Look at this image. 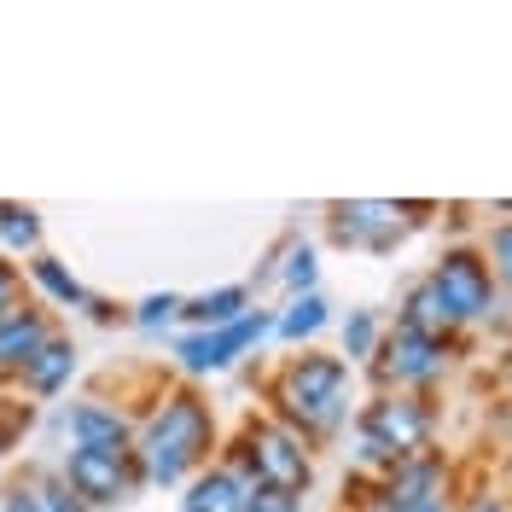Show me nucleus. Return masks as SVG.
<instances>
[{
  "mask_svg": "<svg viewBox=\"0 0 512 512\" xmlns=\"http://www.w3.org/2000/svg\"><path fill=\"white\" fill-rule=\"evenodd\" d=\"M181 512H245V483L216 466V472H204V478L187 489V507Z\"/></svg>",
  "mask_w": 512,
  "mask_h": 512,
  "instance_id": "obj_12",
  "label": "nucleus"
},
{
  "mask_svg": "<svg viewBox=\"0 0 512 512\" xmlns=\"http://www.w3.org/2000/svg\"><path fill=\"white\" fill-rule=\"evenodd\" d=\"M286 286H291V291H309V286H315V251H309V245H303V251H291Z\"/></svg>",
  "mask_w": 512,
  "mask_h": 512,
  "instance_id": "obj_22",
  "label": "nucleus"
},
{
  "mask_svg": "<svg viewBox=\"0 0 512 512\" xmlns=\"http://www.w3.org/2000/svg\"><path fill=\"white\" fill-rule=\"evenodd\" d=\"M175 309H181V297H169V291H163V297H146V303H140V326H163V320L175 315Z\"/></svg>",
  "mask_w": 512,
  "mask_h": 512,
  "instance_id": "obj_24",
  "label": "nucleus"
},
{
  "mask_svg": "<svg viewBox=\"0 0 512 512\" xmlns=\"http://www.w3.org/2000/svg\"><path fill=\"white\" fill-rule=\"evenodd\" d=\"M53 332H47V320L35 315V309H18V315L0 320V373H24L30 367V355L47 344Z\"/></svg>",
  "mask_w": 512,
  "mask_h": 512,
  "instance_id": "obj_10",
  "label": "nucleus"
},
{
  "mask_svg": "<svg viewBox=\"0 0 512 512\" xmlns=\"http://www.w3.org/2000/svg\"><path fill=\"white\" fill-rule=\"evenodd\" d=\"M70 373H76V350H70V338H47V344L30 355V367H24V384H30L35 396H53V390H64Z\"/></svg>",
  "mask_w": 512,
  "mask_h": 512,
  "instance_id": "obj_11",
  "label": "nucleus"
},
{
  "mask_svg": "<svg viewBox=\"0 0 512 512\" xmlns=\"http://www.w3.org/2000/svg\"><path fill=\"white\" fill-rule=\"evenodd\" d=\"M64 483H70V495H82L88 507H111V501H123L134 478H140V466H134V454H94V448H70V460H64Z\"/></svg>",
  "mask_w": 512,
  "mask_h": 512,
  "instance_id": "obj_6",
  "label": "nucleus"
},
{
  "mask_svg": "<svg viewBox=\"0 0 512 512\" xmlns=\"http://www.w3.org/2000/svg\"><path fill=\"white\" fill-rule=\"evenodd\" d=\"M268 332V315H239L233 326H216V332H204V367H227L239 350H251L256 338Z\"/></svg>",
  "mask_w": 512,
  "mask_h": 512,
  "instance_id": "obj_13",
  "label": "nucleus"
},
{
  "mask_svg": "<svg viewBox=\"0 0 512 512\" xmlns=\"http://www.w3.org/2000/svg\"><path fill=\"white\" fill-rule=\"evenodd\" d=\"M373 344H379V320L367 315V309H355L350 315V326H344V355H373Z\"/></svg>",
  "mask_w": 512,
  "mask_h": 512,
  "instance_id": "obj_20",
  "label": "nucleus"
},
{
  "mask_svg": "<svg viewBox=\"0 0 512 512\" xmlns=\"http://www.w3.org/2000/svg\"><path fill=\"white\" fill-rule=\"evenodd\" d=\"M245 507H251V512H297V495H286V489H268V483H256L251 495H245Z\"/></svg>",
  "mask_w": 512,
  "mask_h": 512,
  "instance_id": "obj_21",
  "label": "nucleus"
},
{
  "mask_svg": "<svg viewBox=\"0 0 512 512\" xmlns=\"http://www.w3.org/2000/svg\"><path fill=\"white\" fill-rule=\"evenodd\" d=\"M245 512H251V507H245Z\"/></svg>",
  "mask_w": 512,
  "mask_h": 512,
  "instance_id": "obj_29",
  "label": "nucleus"
},
{
  "mask_svg": "<svg viewBox=\"0 0 512 512\" xmlns=\"http://www.w3.org/2000/svg\"><path fill=\"white\" fill-rule=\"evenodd\" d=\"M431 291L448 303L454 326L460 320H483L489 303H495V286H489V262L472 251H448L437 268H431Z\"/></svg>",
  "mask_w": 512,
  "mask_h": 512,
  "instance_id": "obj_5",
  "label": "nucleus"
},
{
  "mask_svg": "<svg viewBox=\"0 0 512 512\" xmlns=\"http://www.w3.org/2000/svg\"><path fill=\"white\" fill-rule=\"evenodd\" d=\"M216 443V419L210 408L198 402V396H169L163 402V414L146 425V437H140V466H146V478L152 483H181L210 454Z\"/></svg>",
  "mask_w": 512,
  "mask_h": 512,
  "instance_id": "obj_1",
  "label": "nucleus"
},
{
  "mask_svg": "<svg viewBox=\"0 0 512 512\" xmlns=\"http://www.w3.org/2000/svg\"><path fill=\"white\" fill-rule=\"evenodd\" d=\"M344 361L338 355H297L280 384H274V402H280V419H286L291 437H326L338 431L344 419Z\"/></svg>",
  "mask_w": 512,
  "mask_h": 512,
  "instance_id": "obj_2",
  "label": "nucleus"
},
{
  "mask_svg": "<svg viewBox=\"0 0 512 512\" xmlns=\"http://www.w3.org/2000/svg\"><path fill=\"white\" fill-rule=\"evenodd\" d=\"M402 326H408V332H419V338H437V344H443V332H454V315H448L443 297L431 291V280H425V286H414L408 309H402Z\"/></svg>",
  "mask_w": 512,
  "mask_h": 512,
  "instance_id": "obj_14",
  "label": "nucleus"
},
{
  "mask_svg": "<svg viewBox=\"0 0 512 512\" xmlns=\"http://www.w3.org/2000/svg\"><path fill=\"white\" fill-rule=\"evenodd\" d=\"M332 216H338V239H344V245H367V251H390V245H396V239H402V216H408V210H402V204H338V210H332Z\"/></svg>",
  "mask_w": 512,
  "mask_h": 512,
  "instance_id": "obj_8",
  "label": "nucleus"
},
{
  "mask_svg": "<svg viewBox=\"0 0 512 512\" xmlns=\"http://www.w3.org/2000/svg\"><path fill=\"white\" fill-rule=\"evenodd\" d=\"M320 326H326V303H320L315 291H309V297H297V303H291V315L280 320V332H286V338H315Z\"/></svg>",
  "mask_w": 512,
  "mask_h": 512,
  "instance_id": "obj_19",
  "label": "nucleus"
},
{
  "mask_svg": "<svg viewBox=\"0 0 512 512\" xmlns=\"http://www.w3.org/2000/svg\"><path fill=\"white\" fill-rule=\"evenodd\" d=\"M70 437L76 448H94V454H134V437H128V419L99 408V402H82L70 414Z\"/></svg>",
  "mask_w": 512,
  "mask_h": 512,
  "instance_id": "obj_9",
  "label": "nucleus"
},
{
  "mask_svg": "<svg viewBox=\"0 0 512 512\" xmlns=\"http://www.w3.org/2000/svg\"><path fill=\"white\" fill-rule=\"evenodd\" d=\"M472 512H507V507H501V501H478Z\"/></svg>",
  "mask_w": 512,
  "mask_h": 512,
  "instance_id": "obj_28",
  "label": "nucleus"
},
{
  "mask_svg": "<svg viewBox=\"0 0 512 512\" xmlns=\"http://www.w3.org/2000/svg\"><path fill=\"white\" fill-rule=\"evenodd\" d=\"M437 373H443V344H437V338H419V332H408V326H396L390 344H384V355H379V379L431 384Z\"/></svg>",
  "mask_w": 512,
  "mask_h": 512,
  "instance_id": "obj_7",
  "label": "nucleus"
},
{
  "mask_svg": "<svg viewBox=\"0 0 512 512\" xmlns=\"http://www.w3.org/2000/svg\"><path fill=\"white\" fill-rule=\"evenodd\" d=\"M181 361H187L192 373H210V367H204V332H192V338H181Z\"/></svg>",
  "mask_w": 512,
  "mask_h": 512,
  "instance_id": "obj_27",
  "label": "nucleus"
},
{
  "mask_svg": "<svg viewBox=\"0 0 512 512\" xmlns=\"http://www.w3.org/2000/svg\"><path fill=\"white\" fill-rule=\"evenodd\" d=\"M361 437L379 443L390 454V466H402V460H414L419 448L431 443V414H425V402H414V396H379L361 414Z\"/></svg>",
  "mask_w": 512,
  "mask_h": 512,
  "instance_id": "obj_4",
  "label": "nucleus"
},
{
  "mask_svg": "<svg viewBox=\"0 0 512 512\" xmlns=\"http://www.w3.org/2000/svg\"><path fill=\"white\" fill-rule=\"evenodd\" d=\"M30 274H35V286H47L53 297H59V303H88L82 280H76V274H64V268L53 262V256H35V262H30Z\"/></svg>",
  "mask_w": 512,
  "mask_h": 512,
  "instance_id": "obj_18",
  "label": "nucleus"
},
{
  "mask_svg": "<svg viewBox=\"0 0 512 512\" xmlns=\"http://www.w3.org/2000/svg\"><path fill=\"white\" fill-rule=\"evenodd\" d=\"M489 256H495V268H501V280L512 286V222L489 233Z\"/></svg>",
  "mask_w": 512,
  "mask_h": 512,
  "instance_id": "obj_23",
  "label": "nucleus"
},
{
  "mask_svg": "<svg viewBox=\"0 0 512 512\" xmlns=\"http://www.w3.org/2000/svg\"><path fill=\"white\" fill-rule=\"evenodd\" d=\"M245 454L256 466V483L286 489V495L309 489V448H303V437H291L286 425H274V419L245 425Z\"/></svg>",
  "mask_w": 512,
  "mask_h": 512,
  "instance_id": "obj_3",
  "label": "nucleus"
},
{
  "mask_svg": "<svg viewBox=\"0 0 512 512\" xmlns=\"http://www.w3.org/2000/svg\"><path fill=\"white\" fill-rule=\"evenodd\" d=\"M0 512H41V507H35V495H30V483H24V478L12 483V489L0 495Z\"/></svg>",
  "mask_w": 512,
  "mask_h": 512,
  "instance_id": "obj_26",
  "label": "nucleus"
},
{
  "mask_svg": "<svg viewBox=\"0 0 512 512\" xmlns=\"http://www.w3.org/2000/svg\"><path fill=\"white\" fill-rule=\"evenodd\" d=\"M181 315H187L192 326H233V320L245 315V286L204 291V297H192V303H181Z\"/></svg>",
  "mask_w": 512,
  "mask_h": 512,
  "instance_id": "obj_15",
  "label": "nucleus"
},
{
  "mask_svg": "<svg viewBox=\"0 0 512 512\" xmlns=\"http://www.w3.org/2000/svg\"><path fill=\"white\" fill-rule=\"evenodd\" d=\"M18 315V268L12 262H0V320Z\"/></svg>",
  "mask_w": 512,
  "mask_h": 512,
  "instance_id": "obj_25",
  "label": "nucleus"
},
{
  "mask_svg": "<svg viewBox=\"0 0 512 512\" xmlns=\"http://www.w3.org/2000/svg\"><path fill=\"white\" fill-rule=\"evenodd\" d=\"M24 483H30V495H35V507H41V512H94L82 495H70V483H64V478H35V472H30Z\"/></svg>",
  "mask_w": 512,
  "mask_h": 512,
  "instance_id": "obj_17",
  "label": "nucleus"
},
{
  "mask_svg": "<svg viewBox=\"0 0 512 512\" xmlns=\"http://www.w3.org/2000/svg\"><path fill=\"white\" fill-rule=\"evenodd\" d=\"M0 233L12 251H35L41 245V222H35L30 204H0Z\"/></svg>",
  "mask_w": 512,
  "mask_h": 512,
  "instance_id": "obj_16",
  "label": "nucleus"
}]
</instances>
